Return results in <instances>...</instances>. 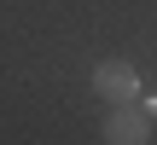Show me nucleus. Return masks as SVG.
<instances>
[{
	"mask_svg": "<svg viewBox=\"0 0 157 145\" xmlns=\"http://www.w3.org/2000/svg\"><path fill=\"white\" fill-rule=\"evenodd\" d=\"M93 99H111V105L140 99V70H134V64H122V58L93 64Z\"/></svg>",
	"mask_w": 157,
	"mask_h": 145,
	"instance_id": "1",
	"label": "nucleus"
},
{
	"mask_svg": "<svg viewBox=\"0 0 157 145\" xmlns=\"http://www.w3.org/2000/svg\"><path fill=\"white\" fill-rule=\"evenodd\" d=\"M151 139V110H140L134 99L128 105H111L105 116V145H146Z\"/></svg>",
	"mask_w": 157,
	"mask_h": 145,
	"instance_id": "2",
	"label": "nucleus"
}]
</instances>
